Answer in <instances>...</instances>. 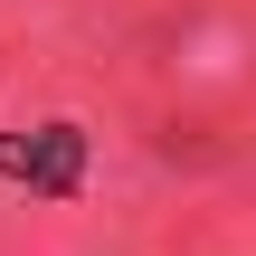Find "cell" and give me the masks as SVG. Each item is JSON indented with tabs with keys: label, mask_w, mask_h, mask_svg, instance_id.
Listing matches in <instances>:
<instances>
[{
	"label": "cell",
	"mask_w": 256,
	"mask_h": 256,
	"mask_svg": "<svg viewBox=\"0 0 256 256\" xmlns=\"http://www.w3.org/2000/svg\"><path fill=\"white\" fill-rule=\"evenodd\" d=\"M0 180H28L38 200H76V190H86V124L0 133Z\"/></svg>",
	"instance_id": "cell-1"
}]
</instances>
